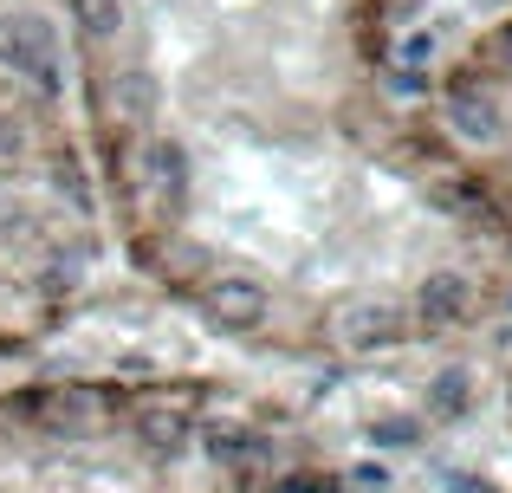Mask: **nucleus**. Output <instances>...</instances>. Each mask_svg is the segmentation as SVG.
I'll use <instances>...</instances> for the list:
<instances>
[{
    "label": "nucleus",
    "mask_w": 512,
    "mask_h": 493,
    "mask_svg": "<svg viewBox=\"0 0 512 493\" xmlns=\"http://www.w3.org/2000/svg\"><path fill=\"white\" fill-rule=\"evenodd\" d=\"M467 403H474V370H461V364L435 370V383H428V416H461Z\"/></svg>",
    "instance_id": "nucleus-10"
},
{
    "label": "nucleus",
    "mask_w": 512,
    "mask_h": 493,
    "mask_svg": "<svg viewBox=\"0 0 512 493\" xmlns=\"http://www.w3.org/2000/svg\"><path fill=\"white\" fill-rule=\"evenodd\" d=\"M383 91H389V98H422L428 78H422V72H402V65H396V72L383 78Z\"/></svg>",
    "instance_id": "nucleus-17"
},
{
    "label": "nucleus",
    "mask_w": 512,
    "mask_h": 493,
    "mask_svg": "<svg viewBox=\"0 0 512 493\" xmlns=\"http://www.w3.org/2000/svg\"><path fill=\"white\" fill-rule=\"evenodd\" d=\"M150 104H156V78L143 72V65H130V72L111 78V111L117 117H143Z\"/></svg>",
    "instance_id": "nucleus-11"
},
{
    "label": "nucleus",
    "mask_w": 512,
    "mask_h": 493,
    "mask_svg": "<svg viewBox=\"0 0 512 493\" xmlns=\"http://www.w3.org/2000/svg\"><path fill=\"white\" fill-rule=\"evenodd\" d=\"M493 59H500V65H512V20L500 26V33H493Z\"/></svg>",
    "instance_id": "nucleus-20"
},
{
    "label": "nucleus",
    "mask_w": 512,
    "mask_h": 493,
    "mask_svg": "<svg viewBox=\"0 0 512 493\" xmlns=\"http://www.w3.org/2000/svg\"><path fill=\"white\" fill-rule=\"evenodd\" d=\"M143 182H150V195L175 215V208L188 202V156H182V143H150V150H143Z\"/></svg>",
    "instance_id": "nucleus-6"
},
{
    "label": "nucleus",
    "mask_w": 512,
    "mask_h": 493,
    "mask_svg": "<svg viewBox=\"0 0 512 493\" xmlns=\"http://www.w3.org/2000/svg\"><path fill=\"white\" fill-rule=\"evenodd\" d=\"M52 182L65 189V202H72V208H85V215H91V182H85V169H78V156H59V163H52Z\"/></svg>",
    "instance_id": "nucleus-15"
},
{
    "label": "nucleus",
    "mask_w": 512,
    "mask_h": 493,
    "mask_svg": "<svg viewBox=\"0 0 512 493\" xmlns=\"http://www.w3.org/2000/svg\"><path fill=\"white\" fill-rule=\"evenodd\" d=\"M448 130L487 150V143L506 137V117L493 111V98H480V91H454V98H448Z\"/></svg>",
    "instance_id": "nucleus-8"
},
{
    "label": "nucleus",
    "mask_w": 512,
    "mask_h": 493,
    "mask_svg": "<svg viewBox=\"0 0 512 493\" xmlns=\"http://www.w3.org/2000/svg\"><path fill=\"white\" fill-rule=\"evenodd\" d=\"M39 416H46V429H59V435H85V429H98L104 396L91 390V383H59V390L39 396Z\"/></svg>",
    "instance_id": "nucleus-5"
},
{
    "label": "nucleus",
    "mask_w": 512,
    "mask_h": 493,
    "mask_svg": "<svg viewBox=\"0 0 512 493\" xmlns=\"http://www.w3.org/2000/svg\"><path fill=\"white\" fill-rule=\"evenodd\" d=\"M78 7V26H85L91 39H111L117 26H124V0H72Z\"/></svg>",
    "instance_id": "nucleus-13"
},
{
    "label": "nucleus",
    "mask_w": 512,
    "mask_h": 493,
    "mask_svg": "<svg viewBox=\"0 0 512 493\" xmlns=\"http://www.w3.org/2000/svg\"><path fill=\"white\" fill-rule=\"evenodd\" d=\"M441 487H448V493H493L480 474H467V468H441Z\"/></svg>",
    "instance_id": "nucleus-18"
},
{
    "label": "nucleus",
    "mask_w": 512,
    "mask_h": 493,
    "mask_svg": "<svg viewBox=\"0 0 512 493\" xmlns=\"http://www.w3.org/2000/svg\"><path fill=\"white\" fill-rule=\"evenodd\" d=\"M201 448H208V461L240 468V474L273 461V442H266L260 429H247V422H208V429H201Z\"/></svg>",
    "instance_id": "nucleus-4"
},
{
    "label": "nucleus",
    "mask_w": 512,
    "mask_h": 493,
    "mask_svg": "<svg viewBox=\"0 0 512 493\" xmlns=\"http://www.w3.org/2000/svg\"><path fill=\"white\" fill-rule=\"evenodd\" d=\"M370 442L376 448H415L422 442V422L415 416H383V422H370Z\"/></svg>",
    "instance_id": "nucleus-14"
},
{
    "label": "nucleus",
    "mask_w": 512,
    "mask_h": 493,
    "mask_svg": "<svg viewBox=\"0 0 512 493\" xmlns=\"http://www.w3.org/2000/svg\"><path fill=\"white\" fill-rule=\"evenodd\" d=\"M201 305H208V318L221 331H253L266 318V286L260 279H214V286L201 292Z\"/></svg>",
    "instance_id": "nucleus-3"
},
{
    "label": "nucleus",
    "mask_w": 512,
    "mask_h": 493,
    "mask_svg": "<svg viewBox=\"0 0 512 493\" xmlns=\"http://www.w3.org/2000/svg\"><path fill=\"white\" fill-rule=\"evenodd\" d=\"M350 474H357V481H350V493H376V487L389 481V474L376 468V461H363V468H350Z\"/></svg>",
    "instance_id": "nucleus-19"
},
{
    "label": "nucleus",
    "mask_w": 512,
    "mask_h": 493,
    "mask_svg": "<svg viewBox=\"0 0 512 493\" xmlns=\"http://www.w3.org/2000/svg\"><path fill=\"white\" fill-rule=\"evenodd\" d=\"M338 331H344L350 351H389V344H402L409 318H402V305H389V299H357L338 318Z\"/></svg>",
    "instance_id": "nucleus-2"
},
{
    "label": "nucleus",
    "mask_w": 512,
    "mask_h": 493,
    "mask_svg": "<svg viewBox=\"0 0 512 493\" xmlns=\"http://www.w3.org/2000/svg\"><path fill=\"white\" fill-rule=\"evenodd\" d=\"M428 208H435V215H493V202H487V189H474V182H435V189H428Z\"/></svg>",
    "instance_id": "nucleus-12"
},
{
    "label": "nucleus",
    "mask_w": 512,
    "mask_h": 493,
    "mask_svg": "<svg viewBox=\"0 0 512 493\" xmlns=\"http://www.w3.org/2000/svg\"><path fill=\"white\" fill-rule=\"evenodd\" d=\"M461 312H467V279L454 273V266H435V273L415 286V318H422V325H454Z\"/></svg>",
    "instance_id": "nucleus-7"
},
{
    "label": "nucleus",
    "mask_w": 512,
    "mask_h": 493,
    "mask_svg": "<svg viewBox=\"0 0 512 493\" xmlns=\"http://www.w3.org/2000/svg\"><path fill=\"white\" fill-rule=\"evenodd\" d=\"M0 65L33 78L39 91H59V33L39 13H0Z\"/></svg>",
    "instance_id": "nucleus-1"
},
{
    "label": "nucleus",
    "mask_w": 512,
    "mask_h": 493,
    "mask_svg": "<svg viewBox=\"0 0 512 493\" xmlns=\"http://www.w3.org/2000/svg\"><path fill=\"white\" fill-rule=\"evenodd\" d=\"M428 52H435V33H409L402 39V72H422Z\"/></svg>",
    "instance_id": "nucleus-16"
},
{
    "label": "nucleus",
    "mask_w": 512,
    "mask_h": 493,
    "mask_svg": "<svg viewBox=\"0 0 512 493\" xmlns=\"http://www.w3.org/2000/svg\"><path fill=\"white\" fill-rule=\"evenodd\" d=\"M137 442L150 448L156 461H175L188 442H195V422H188L182 409H143L137 416Z\"/></svg>",
    "instance_id": "nucleus-9"
}]
</instances>
